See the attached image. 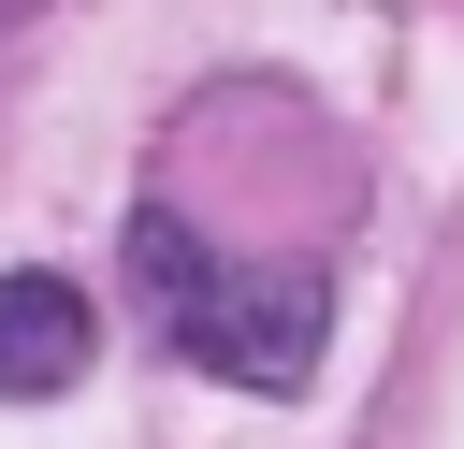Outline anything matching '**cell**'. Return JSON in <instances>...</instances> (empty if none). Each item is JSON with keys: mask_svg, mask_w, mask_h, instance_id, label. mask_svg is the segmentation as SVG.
Segmentation results:
<instances>
[{"mask_svg": "<svg viewBox=\"0 0 464 449\" xmlns=\"http://www.w3.org/2000/svg\"><path fill=\"white\" fill-rule=\"evenodd\" d=\"M87 348H102V304H87L72 275L14 261V275H0V391H14V406H58V391L87 377Z\"/></svg>", "mask_w": 464, "mask_h": 449, "instance_id": "2", "label": "cell"}, {"mask_svg": "<svg viewBox=\"0 0 464 449\" xmlns=\"http://www.w3.org/2000/svg\"><path fill=\"white\" fill-rule=\"evenodd\" d=\"M130 290H145V319L188 377H232V391H304L319 377V333H334L319 261H218L174 203H145L130 217Z\"/></svg>", "mask_w": 464, "mask_h": 449, "instance_id": "1", "label": "cell"}]
</instances>
